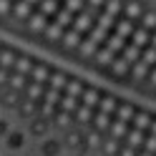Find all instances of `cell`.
Here are the masks:
<instances>
[{"label":"cell","instance_id":"obj_1","mask_svg":"<svg viewBox=\"0 0 156 156\" xmlns=\"http://www.w3.org/2000/svg\"><path fill=\"white\" fill-rule=\"evenodd\" d=\"M25 131H20V129H10L8 131V136L3 139V144H5V149L8 151H20L23 146H25Z\"/></svg>","mask_w":156,"mask_h":156},{"label":"cell","instance_id":"obj_2","mask_svg":"<svg viewBox=\"0 0 156 156\" xmlns=\"http://www.w3.org/2000/svg\"><path fill=\"white\" fill-rule=\"evenodd\" d=\"M10 129H13V126H10V123H8L5 119H0V141H3V139H5V136H8V131H10Z\"/></svg>","mask_w":156,"mask_h":156}]
</instances>
